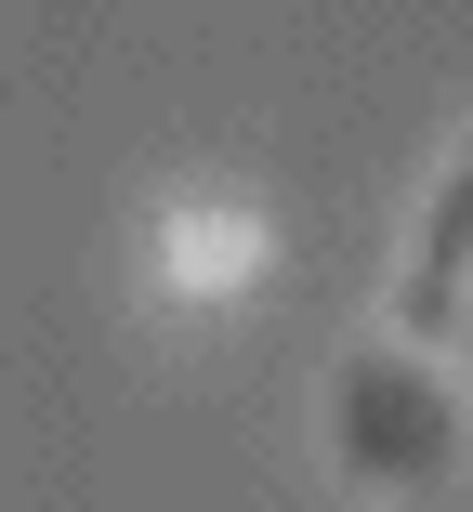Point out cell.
Here are the masks:
<instances>
[{"mask_svg":"<svg viewBox=\"0 0 473 512\" xmlns=\"http://www.w3.org/2000/svg\"><path fill=\"white\" fill-rule=\"evenodd\" d=\"M329 447H342V473H368V486H434V473L460 460V407H447V381H421L408 355H355L342 394H329Z\"/></svg>","mask_w":473,"mask_h":512,"instance_id":"1","label":"cell"},{"mask_svg":"<svg viewBox=\"0 0 473 512\" xmlns=\"http://www.w3.org/2000/svg\"><path fill=\"white\" fill-rule=\"evenodd\" d=\"M460 289H473V145L447 158L434 211H421V237H408V276H395V342H447Z\"/></svg>","mask_w":473,"mask_h":512,"instance_id":"2","label":"cell"}]
</instances>
